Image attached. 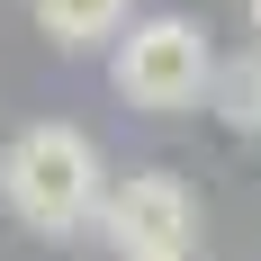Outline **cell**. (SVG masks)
I'll list each match as a JSON object with an SVG mask.
<instances>
[{"instance_id":"6da1fadb","label":"cell","mask_w":261,"mask_h":261,"mask_svg":"<svg viewBox=\"0 0 261 261\" xmlns=\"http://www.w3.org/2000/svg\"><path fill=\"white\" fill-rule=\"evenodd\" d=\"M108 189H117L108 153L81 126H63V117H36V126H18L0 144V207L18 216L27 234H45V243L90 234L108 216Z\"/></svg>"},{"instance_id":"7a4b0ae2","label":"cell","mask_w":261,"mask_h":261,"mask_svg":"<svg viewBox=\"0 0 261 261\" xmlns=\"http://www.w3.org/2000/svg\"><path fill=\"white\" fill-rule=\"evenodd\" d=\"M108 81H117V99L144 108V117H180V108H207V90H216V45H207L198 18L153 9V18H135L126 36L108 45Z\"/></svg>"},{"instance_id":"3957f363","label":"cell","mask_w":261,"mask_h":261,"mask_svg":"<svg viewBox=\"0 0 261 261\" xmlns=\"http://www.w3.org/2000/svg\"><path fill=\"white\" fill-rule=\"evenodd\" d=\"M108 243H117V252H189V243H198V198H189L180 180H171V171H126V180L108 189Z\"/></svg>"},{"instance_id":"277c9868","label":"cell","mask_w":261,"mask_h":261,"mask_svg":"<svg viewBox=\"0 0 261 261\" xmlns=\"http://www.w3.org/2000/svg\"><path fill=\"white\" fill-rule=\"evenodd\" d=\"M27 18L54 54H99L135 27V0H27Z\"/></svg>"},{"instance_id":"5b68a950","label":"cell","mask_w":261,"mask_h":261,"mask_svg":"<svg viewBox=\"0 0 261 261\" xmlns=\"http://www.w3.org/2000/svg\"><path fill=\"white\" fill-rule=\"evenodd\" d=\"M207 108L225 117V126L261 135V45H252V54H234V63H216V90H207Z\"/></svg>"},{"instance_id":"8992f818","label":"cell","mask_w":261,"mask_h":261,"mask_svg":"<svg viewBox=\"0 0 261 261\" xmlns=\"http://www.w3.org/2000/svg\"><path fill=\"white\" fill-rule=\"evenodd\" d=\"M243 18H252V36H261V0H243Z\"/></svg>"},{"instance_id":"52a82bcc","label":"cell","mask_w":261,"mask_h":261,"mask_svg":"<svg viewBox=\"0 0 261 261\" xmlns=\"http://www.w3.org/2000/svg\"><path fill=\"white\" fill-rule=\"evenodd\" d=\"M135 261H189V252H135Z\"/></svg>"}]
</instances>
